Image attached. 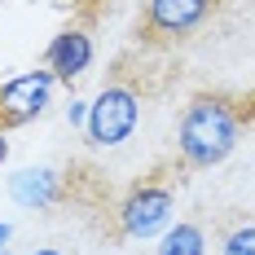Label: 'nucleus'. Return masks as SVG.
Segmentation results:
<instances>
[{
	"label": "nucleus",
	"instance_id": "15",
	"mask_svg": "<svg viewBox=\"0 0 255 255\" xmlns=\"http://www.w3.org/2000/svg\"><path fill=\"white\" fill-rule=\"evenodd\" d=\"M0 4H4V0H0Z\"/></svg>",
	"mask_w": 255,
	"mask_h": 255
},
{
	"label": "nucleus",
	"instance_id": "4",
	"mask_svg": "<svg viewBox=\"0 0 255 255\" xmlns=\"http://www.w3.org/2000/svg\"><path fill=\"white\" fill-rule=\"evenodd\" d=\"M53 84H57V75L49 66L4 79L0 84V128H22L31 119H40L53 106Z\"/></svg>",
	"mask_w": 255,
	"mask_h": 255
},
{
	"label": "nucleus",
	"instance_id": "7",
	"mask_svg": "<svg viewBox=\"0 0 255 255\" xmlns=\"http://www.w3.org/2000/svg\"><path fill=\"white\" fill-rule=\"evenodd\" d=\"M9 194L26 211H49V207H57L66 198V176L57 167H22L9 180Z\"/></svg>",
	"mask_w": 255,
	"mask_h": 255
},
{
	"label": "nucleus",
	"instance_id": "5",
	"mask_svg": "<svg viewBox=\"0 0 255 255\" xmlns=\"http://www.w3.org/2000/svg\"><path fill=\"white\" fill-rule=\"evenodd\" d=\"M220 13V0H145V35L150 40H189Z\"/></svg>",
	"mask_w": 255,
	"mask_h": 255
},
{
	"label": "nucleus",
	"instance_id": "2",
	"mask_svg": "<svg viewBox=\"0 0 255 255\" xmlns=\"http://www.w3.org/2000/svg\"><path fill=\"white\" fill-rule=\"evenodd\" d=\"M136 124H141V97L128 84H106L102 93L88 102L84 132H88V145L115 150V145H124L128 136L136 132Z\"/></svg>",
	"mask_w": 255,
	"mask_h": 255
},
{
	"label": "nucleus",
	"instance_id": "6",
	"mask_svg": "<svg viewBox=\"0 0 255 255\" xmlns=\"http://www.w3.org/2000/svg\"><path fill=\"white\" fill-rule=\"evenodd\" d=\"M93 57H97V49H93V35L88 31H79V26H66V31H57L49 40V49H44V66H49L57 79H79L88 66H93Z\"/></svg>",
	"mask_w": 255,
	"mask_h": 255
},
{
	"label": "nucleus",
	"instance_id": "9",
	"mask_svg": "<svg viewBox=\"0 0 255 255\" xmlns=\"http://www.w3.org/2000/svg\"><path fill=\"white\" fill-rule=\"evenodd\" d=\"M220 255H255V220L233 225V229L220 238Z\"/></svg>",
	"mask_w": 255,
	"mask_h": 255
},
{
	"label": "nucleus",
	"instance_id": "14",
	"mask_svg": "<svg viewBox=\"0 0 255 255\" xmlns=\"http://www.w3.org/2000/svg\"><path fill=\"white\" fill-rule=\"evenodd\" d=\"M0 255H9V251H4V247H0Z\"/></svg>",
	"mask_w": 255,
	"mask_h": 255
},
{
	"label": "nucleus",
	"instance_id": "3",
	"mask_svg": "<svg viewBox=\"0 0 255 255\" xmlns=\"http://www.w3.org/2000/svg\"><path fill=\"white\" fill-rule=\"evenodd\" d=\"M172 216H176V194L167 189V185H136V189H128L124 203H119V233L124 238H158V233L172 225Z\"/></svg>",
	"mask_w": 255,
	"mask_h": 255
},
{
	"label": "nucleus",
	"instance_id": "12",
	"mask_svg": "<svg viewBox=\"0 0 255 255\" xmlns=\"http://www.w3.org/2000/svg\"><path fill=\"white\" fill-rule=\"evenodd\" d=\"M31 255H66V251H57V247H40V251H31Z\"/></svg>",
	"mask_w": 255,
	"mask_h": 255
},
{
	"label": "nucleus",
	"instance_id": "10",
	"mask_svg": "<svg viewBox=\"0 0 255 255\" xmlns=\"http://www.w3.org/2000/svg\"><path fill=\"white\" fill-rule=\"evenodd\" d=\"M88 119V102H79V97H71V106H66V124L75 128V124H84Z\"/></svg>",
	"mask_w": 255,
	"mask_h": 255
},
{
	"label": "nucleus",
	"instance_id": "13",
	"mask_svg": "<svg viewBox=\"0 0 255 255\" xmlns=\"http://www.w3.org/2000/svg\"><path fill=\"white\" fill-rule=\"evenodd\" d=\"M9 158V141H4V132H0V163Z\"/></svg>",
	"mask_w": 255,
	"mask_h": 255
},
{
	"label": "nucleus",
	"instance_id": "11",
	"mask_svg": "<svg viewBox=\"0 0 255 255\" xmlns=\"http://www.w3.org/2000/svg\"><path fill=\"white\" fill-rule=\"evenodd\" d=\"M9 238H13V229H9V225H4V220H0V247H4V242H9Z\"/></svg>",
	"mask_w": 255,
	"mask_h": 255
},
{
	"label": "nucleus",
	"instance_id": "8",
	"mask_svg": "<svg viewBox=\"0 0 255 255\" xmlns=\"http://www.w3.org/2000/svg\"><path fill=\"white\" fill-rule=\"evenodd\" d=\"M154 255H207L203 225H189V220L167 225V229L158 233V251H154Z\"/></svg>",
	"mask_w": 255,
	"mask_h": 255
},
{
	"label": "nucleus",
	"instance_id": "1",
	"mask_svg": "<svg viewBox=\"0 0 255 255\" xmlns=\"http://www.w3.org/2000/svg\"><path fill=\"white\" fill-rule=\"evenodd\" d=\"M242 128H247V115L233 97L198 93V97H189L176 124V150L189 167H220L238 150Z\"/></svg>",
	"mask_w": 255,
	"mask_h": 255
}]
</instances>
